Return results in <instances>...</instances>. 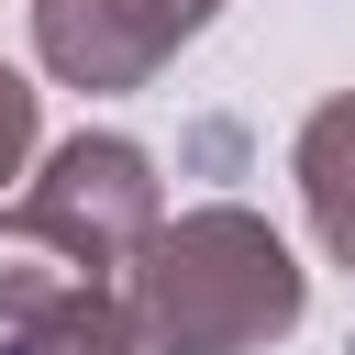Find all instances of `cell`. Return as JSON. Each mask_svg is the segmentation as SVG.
Wrapping results in <instances>:
<instances>
[{
	"label": "cell",
	"mask_w": 355,
	"mask_h": 355,
	"mask_svg": "<svg viewBox=\"0 0 355 355\" xmlns=\"http://www.w3.org/2000/svg\"><path fill=\"white\" fill-rule=\"evenodd\" d=\"M300 311H311V266L244 200H200L155 222L122 266V322L144 355H266L300 333Z\"/></svg>",
	"instance_id": "1"
},
{
	"label": "cell",
	"mask_w": 355,
	"mask_h": 355,
	"mask_svg": "<svg viewBox=\"0 0 355 355\" xmlns=\"http://www.w3.org/2000/svg\"><path fill=\"white\" fill-rule=\"evenodd\" d=\"M0 355H144V344H133V322H122V288H89V300H67V311H44V322H11Z\"/></svg>",
	"instance_id": "6"
},
{
	"label": "cell",
	"mask_w": 355,
	"mask_h": 355,
	"mask_svg": "<svg viewBox=\"0 0 355 355\" xmlns=\"http://www.w3.org/2000/svg\"><path fill=\"white\" fill-rule=\"evenodd\" d=\"M288 178H300V211H311L322 255H333V266H355V89H333V100L300 122Z\"/></svg>",
	"instance_id": "5"
},
{
	"label": "cell",
	"mask_w": 355,
	"mask_h": 355,
	"mask_svg": "<svg viewBox=\"0 0 355 355\" xmlns=\"http://www.w3.org/2000/svg\"><path fill=\"white\" fill-rule=\"evenodd\" d=\"M89 288H122V277H111L78 233H55L33 200H0V333L67 311V300H89Z\"/></svg>",
	"instance_id": "4"
},
{
	"label": "cell",
	"mask_w": 355,
	"mask_h": 355,
	"mask_svg": "<svg viewBox=\"0 0 355 355\" xmlns=\"http://www.w3.org/2000/svg\"><path fill=\"white\" fill-rule=\"evenodd\" d=\"M178 11H189V33H211V11H222V0H178Z\"/></svg>",
	"instance_id": "8"
},
{
	"label": "cell",
	"mask_w": 355,
	"mask_h": 355,
	"mask_svg": "<svg viewBox=\"0 0 355 355\" xmlns=\"http://www.w3.org/2000/svg\"><path fill=\"white\" fill-rule=\"evenodd\" d=\"M33 155H44V89H33V78L0 55V189H11Z\"/></svg>",
	"instance_id": "7"
},
{
	"label": "cell",
	"mask_w": 355,
	"mask_h": 355,
	"mask_svg": "<svg viewBox=\"0 0 355 355\" xmlns=\"http://www.w3.org/2000/svg\"><path fill=\"white\" fill-rule=\"evenodd\" d=\"M178 44H189L178 0H33V67L55 89H89V100L155 89V67Z\"/></svg>",
	"instance_id": "3"
},
{
	"label": "cell",
	"mask_w": 355,
	"mask_h": 355,
	"mask_svg": "<svg viewBox=\"0 0 355 355\" xmlns=\"http://www.w3.org/2000/svg\"><path fill=\"white\" fill-rule=\"evenodd\" d=\"M22 200H33L55 233H78L111 277H122L133 244L166 222V178H155V155H144L133 133H67L55 155L22 166Z\"/></svg>",
	"instance_id": "2"
}]
</instances>
